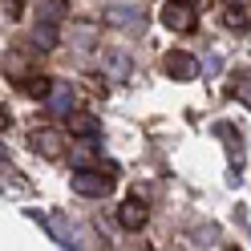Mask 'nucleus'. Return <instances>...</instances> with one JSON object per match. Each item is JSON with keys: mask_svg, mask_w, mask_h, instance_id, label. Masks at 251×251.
Instances as JSON below:
<instances>
[{"mask_svg": "<svg viewBox=\"0 0 251 251\" xmlns=\"http://www.w3.org/2000/svg\"><path fill=\"white\" fill-rule=\"evenodd\" d=\"M114 175H118V170H109V166H101V170L81 166L69 182H73V191H77V195H85V199H101V195L114 191Z\"/></svg>", "mask_w": 251, "mask_h": 251, "instance_id": "obj_1", "label": "nucleus"}, {"mask_svg": "<svg viewBox=\"0 0 251 251\" xmlns=\"http://www.w3.org/2000/svg\"><path fill=\"white\" fill-rule=\"evenodd\" d=\"M162 25L170 28V33H195V25H199V17H195V4H186V0H166L162 4Z\"/></svg>", "mask_w": 251, "mask_h": 251, "instance_id": "obj_2", "label": "nucleus"}, {"mask_svg": "<svg viewBox=\"0 0 251 251\" xmlns=\"http://www.w3.org/2000/svg\"><path fill=\"white\" fill-rule=\"evenodd\" d=\"M162 69H166L170 81H195V77H199V61L191 53H182V49H170L162 57Z\"/></svg>", "mask_w": 251, "mask_h": 251, "instance_id": "obj_3", "label": "nucleus"}, {"mask_svg": "<svg viewBox=\"0 0 251 251\" xmlns=\"http://www.w3.org/2000/svg\"><path fill=\"white\" fill-rule=\"evenodd\" d=\"M33 150L41 154V158L57 162L61 154H65V134H61V130H37L33 134Z\"/></svg>", "mask_w": 251, "mask_h": 251, "instance_id": "obj_4", "label": "nucleus"}, {"mask_svg": "<svg viewBox=\"0 0 251 251\" xmlns=\"http://www.w3.org/2000/svg\"><path fill=\"white\" fill-rule=\"evenodd\" d=\"M45 227H49V235L61 243V247H73V239H77V227H73V219L69 215H61V211H49L45 215Z\"/></svg>", "mask_w": 251, "mask_h": 251, "instance_id": "obj_5", "label": "nucleus"}, {"mask_svg": "<svg viewBox=\"0 0 251 251\" xmlns=\"http://www.w3.org/2000/svg\"><path fill=\"white\" fill-rule=\"evenodd\" d=\"M49 114H57V118H69L73 114V85H65V81H53V89H49Z\"/></svg>", "mask_w": 251, "mask_h": 251, "instance_id": "obj_6", "label": "nucleus"}, {"mask_svg": "<svg viewBox=\"0 0 251 251\" xmlns=\"http://www.w3.org/2000/svg\"><path fill=\"white\" fill-rule=\"evenodd\" d=\"M118 223L126 231H142L146 227V202L142 199H126L122 207H118Z\"/></svg>", "mask_w": 251, "mask_h": 251, "instance_id": "obj_7", "label": "nucleus"}, {"mask_svg": "<svg viewBox=\"0 0 251 251\" xmlns=\"http://www.w3.org/2000/svg\"><path fill=\"white\" fill-rule=\"evenodd\" d=\"M130 69H134L130 53H122V49L105 53V73H109V81H130Z\"/></svg>", "mask_w": 251, "mask_h": 251, "instance_id": "obj_8", "label": "nucleus"}, {"mask_svg": "<svg viewBox=\"0 0 251 251\" xmlns=\"http://www.w3.org/2000/svg\"><path fill=\"white\" fill-rule=\"evenodd\" d=\"M227 93H231L235 101H243V105L251 109V69H239V73H235V77H231V85H227Z\"/></svg>", "mask_w": 251, "mask_h": 251, "instance_id": "obj_9", "label": "nucleus"}, {"mask_svg": "<svg viewBox=\"0 0 251 251\" xmlns=\"http://www.w3.org/2000/svg\"><path fill=\"white\" fill-rule=\"evenodd\" d=\"M33 45H37V49L41 53H49V49H57V25L49 21V17H45L37 28H33Z\"/></svg>", "mask_w": 251, "mask_h": 251, "instance_id": "obj_10", "label": "nucleus"}, {"mask_svg": "<svg viewBox=\"0 0 251 251\" xmlns=\"http://www.w3.org/2000/svg\"><path fill=\"white\" fill-rule=\"evenodd\" d=\"M109 25H118V28H130V33H142V17H134V12H126V8H118L114 17H109Z\"/></svg>", "mask_w": 251, "mask_h": 251, "instance_id": "obj_11", "label": "nucleus"}, {"mask_svg": "<svg viewBox=\"0 0 251 251\" xmlns=\"http://www.w3.org/2000/svg\"><path fill=\"white\" fill-rule=\"evenodd\" d=\"M73 122V134H98V118H89V114H69Z\"/></svg>", "mask_w": 251, "mask_h": 251, "instance_id": "obj_12", "label": "nucleus"}, {"mask_svg": "<svg viewBox=\"0 0 251 251\" xmlns=\"http://www.w3.org/2000/svg\"><path fill=\"white\" fill-rule=\"evenodd\" d=\"M49 89H53L49 77H28L25 81V93H33V98H49Z\"/></svg>", "mask_w": 251, "mask_h": 251, "instance_id": "obj_13", "label": "nucleus"}, {"mask_svg": "<svg viewBox=\"0 0 251 251\" xmlns=\"http://www.w3.org/2000/svg\"><path fill=\"white\" fill-rule=\"evenodd\" d=\"M227 28H235V33H243V28H247V17H243V8H227Z\"/></svg>", "mask_w": 251, "mask_h": 251, "instance_id": "obj_14", "label": "nucleus"}, {"mask_svg": "<svg viewBox=\"0 0 251 251\" xmlns=\"http://www.w3.org/2000/svg\"><path fill=\"white\" fill-rule=\"evenodd\" d=\"M73 162H77V166H89V162H93V142L73 146Z\"/></svg>", "mask_w": 251, "mask_h": 251, "instance_id": "obj_15", "label": "nucleus"}, {"mask_svg": "<svg viewBox=\"0 0 251 251\" xmlns=\"http://www.w3.org/2000/svg\"><path fill=\"white\" fill-rule=\"evenodd\" d=\"M41 12H45V17H49V21H57L61 12H65V0H49V4H45Z\"/></svg>", "mask_w": 251, "mask_h": 251, "instance_id": "obj_16", "label": "nucleus"}]
</instances>
